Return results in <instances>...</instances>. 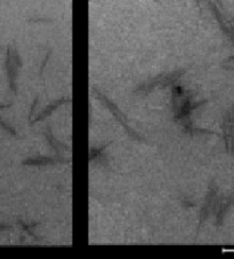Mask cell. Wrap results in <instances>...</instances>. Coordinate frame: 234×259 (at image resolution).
<instances>
[{
	"label": "cell",
	"instance_id": "cell-1",
	"mask_svg": "<svg viewBox=\"0 0 234 259\" xmlns=\"http://www.w3.org/2000/svg\"><path fill=\"white\" fill-rule=\"evenodd\" d=\"M6 228H8V226L0 224V231H2V229H6Z\"/></svg>",
	"mask_w": 234,
	"mask_h": 259
}]
</instances>
